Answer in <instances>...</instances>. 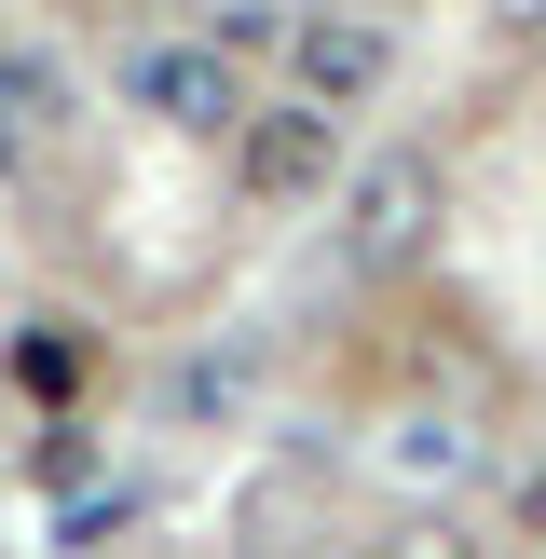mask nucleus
<instances>
[{
  "instance_id": "2",
  "label": "nucleus",
  "mask_w": 546,
  "mask_h": 559,
  "mask_svg": "<svg viewBox=\"0 0 546 559\" xmlns=\"http://www.w3.org/2000/svg\"><path fill=\"white\" fill-rule=\"evenodd\" d=\"M233 178H246V205H314V191L342 178V123L300 109V96L246 109V123H233Z\"/></svg>"
},
{
  "instance_id": "4",
  "label": "nucleus",
  "mask_w": 546,
  "mask_h": 559,
  "mask_svg": "<svg viewBox=\"0 0 546 559\" xmlns=\"http://www.w3.org/2000/svg\"><path fill=\"white\" fill-rule=\"evenodd\" d=\"M123 96L151 109V123H178V136H233V123H246V82H233L218 41H151V55L123 69Z\"/></svg>"
},
{
  "instance_id": "1",
  "label": "nucleus",
  "mask_w": 546,
  "mask_h": 559,
  "mask_svg": "<svg viewBox=\"0 0 546 559\" xmlns=\"http://www.w3.org/2000/svg\"><path fill=\"white\" fill-rule=\"evenodd\" d=\"M382 82H396V27L382 14H355V0H314V14H287V96L300 109H369Z\"/></svg>"
},
{
  "instance_id": "5",
  "label": "nucleus",
  "mask_w": 546,
  "mask_h": 559,
  "mask_svg": "<svg viewBox=\"0 0 546 559\" xmlns=\"http://www.w3.org/2000/svg\"><path fill=\"white\" fill-rule=\"evenodd\" d=\"M369 559H478V546H464V533H451V519H410V533H382Z\"/></svg>"
},
{
  "instance_id": "3",
  "label": "nucleus",
  "mask_w": 546,
  "mask_h": 559,
  "mask_svg": "<svg viewBox=\"0 0 546 559\" xmlns=\"http://www.w3.org/2000/svg\"><path fill=\"white\" fill-rule=\"evenodd\" d=\"M424 233H437V164L424 151L355 164V191H342V260L355 273H396V260H424Z\"/></svg>"
},
{
  "instance_id": "6",
  "label": "nucleus",
  "mask_w": 546,
  "mask_h": 559,
  "mask_svg": "<svg viewBox=\"0 0 546 559\" xmlns=\"http://www.w3.org/2000/svg\"><path fill=\"white\" fill-rule=\"evenodd\" d=\"M519 506H533V533H546V464H533V478H519Z\"/></svg>"
}]
</instances>
